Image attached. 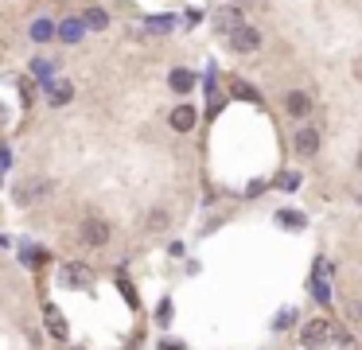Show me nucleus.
<instances>
[{
	"label": "nucleus",
	"instance_id": "nucleus-7",
	"mask_svg": "<svg viewBox=\"0 0 362 350\" xmlns=\"http://www.w3.org/2000/svg\"><path fill=\"white\" fill-rule=\"evenodd\" d=\"M285 113L296 117V121H300V117H308V113H312V98H308L304 90H292L285 98Z\"/></svg>",
	"mask_w": 362,
	"mask_h": 350
},
{
	"label": "nucleus",
	"instance_id": "nucleus-15",
	"mask_svg": "<svg viewBox=\"0 0 362 350\" xmlns=\"http://www.w3.org/2000/svg\"><path fill=\"white\" fill-rule=\"evenodd\" d=\"M144 226H148L152 233H156V230H164V226H168V214H164V210H152V214L144 218Z\"/></svg>",
	"mask_w": 362,
	"mask_h": 350
},
{
	"label": "nucleus",
	"instance_id": "nucleus-5",
	"mask_svg": "<svg viewBox=\"0 0 362 350\" xmlns=\"http://www.w3.org/2000/svg\"><path fill=\"white\" fill-rule=\"evenodd\" d=\"M245 20H242V8H234V4H226V8H219V16H214V32H222V35H230L234 27H242Z\"/></svg>",
	"mask_w": 362,
	"mask_h": 350
},
{
	"label": "nucleus",
	"instance_id": "nucleus-2",
	"mask_svg": "<svg viewBox=\"0 0 362 350\" xmlns=\"http://www.w3.org/2000/svg\"><path fill=\"white\" fill-rule=\"evenodd\" d=\"M47 195H51V179H43V175L16 183V202H20V207H35V202L47 199Z\"/></svg>",
	"mask_w": 362,
	"mask_h": 350
},
{
	"label": "nucleus",
	"instance_id": "nucleus-4",
	"mask_svg": "<svg viewBox=\"0 0 362 350\" xmlns=\"http://www.w3.org/2000/svg\"><path fill=\"white\" fill-rule=\"evenodd\" d=\"M292 148H296V156H300V160H312L316 152H320V129H312V125L296 129V136H292Z\"/></svg>",
	"mask_w": 362,
	"mask_h": 350
},
{
	"label": "nucleus",
	"instance_id": "nucleus-8",
	"mask_svg": "<svg viewBox=\"0 0 362 350\" xmlns=\"http://www.w3.org/2000/svg\"><path fill=\"white\" fill-rule=\"evenodd\" d=\"M172 129H176V133H191L195 129V105H176L172 109Z\"/></svg>",
	"mask_w": 362,
	"mask_h": 350
},
{
	"label": "nucleus",
	"instance_id": "nucleus-17",
	"mask_svg": "<svg viewBox=\"0 0 362 350\" xmlns=\"http://www.w3.org/2000/svg\"><path fill=\"white\" fill-rule=\"evenodd\" d=\"M277 222H280V226H304V214H296V210H280Z\"/></svg>",
	"mask_w": 362,
	"mask_h": 350
},
{
	"label": "nucleus",
	"instance_id": "nucleus-20",
	"mask_svg": "<svg viewBox=\"0 0 362 350\" xmlns=\"http://www.w3.org/2000/svg\"><path fill=\"white\" fill-rule=\"evenodd\" d=\"M51 32H55V27H51V24H35V39H47Z\"/></svg>",
	"mask_w": 362,
	"mask_h": 350
},
{
	"label": "nucleus",
	"instance_id": "nucleus-1",
	"mask_svg": "<svg viewBox=\"0 0 362 350\" xmlns=\"http://www.w3.org/2000/svg\"><path fill=\"white\" fill-rule=\"evenodd\" d=\"M78 238H82L86 245H93V249H101V245H110L113 230H110V222H105V218H82Z\"/></svg>",
	"mask_w": 362,
	"mask_h": 350
},
{
	"label": "nucleus",
	"instance_id": "nucleus-16",
	"mask_svg": "<svg viewBox=\"0 0 362 350\" xmlns=\"http://www.w3.org/2000/svg\"><path fill=\"white\" fill-rule=\"evenodd\" d=\"M312 288H316V300H320V304H331V284L323 280V276H316Z\"/></svg>",
	"mask_w": 362,
	"mask_h": 350
},
{
	"label": "nucleus",
	"instance_id": "nucleus-19",
	"mask_svg": "<svg viewBox=\"0 0 362 350\" xmlns=\"http://www.w3.org/2000/svg\"><path fill=\"white\" fill-rule=\"evenodd\" d=\"M168 27H172V20H152L148 32H168Z\"/></svg>",
	"mask_w": 362,
	"mask_h": 350
},
{
	"label": "nucleus",
	"instance_id": "nucleus-21",
	"mask_svg": "<svg viewBox=\"0 0 362 350\" xmlns=\"http://www.w3.org/2000/svg\"><path fill=\"white\" fill-rule=\"evenodd\" d=\"M160 350H187V346H183V342H172V339H164V342H160Z\"/></svg>",
	"mask_w": 362,
	"mask_h": 350
},
{
	"label": "nucleus",
	"instance_id": "nucleus-18",
	"mask_svg": "<svg viewBox=\"0 0 362 350\" xmlns=\"http://www.w3.org/2000/svg\"><path fill=\"white\" fill-rule=\"evenodd\" d=\"M234 93H238V98H250V101H261L257 93L250 90V86H242V82H234Z\"/></svg>",
	"mask_w": 362,
	"mask_h": 350
},
{
	"label": "nucleus",
	"instance_id": "nucleus-3",
	"mask_svg": "<svg viewBox=\"0 0 362 350\" xmlns=\"http://www.w3.org/2000/svg\"><path fill=\"white\" fill-rule=\"evenodd\" d=\"M226 39H230V51H238V55H250V51L261 47V32H257V27H250V24L234 27Z\"/></svg>",
	"mask_w": 362,
	"mask_h": 350
},
{
	"label": "nucleus",
	"instance_id": "nucleus-14",
	"mask_svg": "<svg viewBox=\"0 0 362 350\" xmlns=\"http://www.w3.org/2000/svg\"><path fill=\"white\" fill-rule=\"evenodd\" d=\"M63 280L67 284H90V273H86V268H63Z\"/></svg>",
	"mask_w": 362,
	"mask_h": 350
},
{
	"label": "nucleus",
	"instance_id": "nucleus-9",
	"mask_svg": "<svg viewBox=\"0 0 362 350\" xmlns=\"http://www.w3.org/2000/svg\"><path fill=\"white\" fill-rule=\"evenodd\" d=\"M70 98H75V86H70V82H55V86H47V101H51V105H67Z\"/></svg>",
	"mask_w": 362,
	"mask_h": 350
},
{
	"label": "nucleus",
	"instance_id": "nucleus-12",
	"mask_svg": "<svg viewBox=\"0 0 362 350\" xmlns=\"http://www.w3.org/2000/svg\"><path fill=\"white\" fill-rule=\"evenodd\" d=\"M47 331L55 335V339H67V323H63V316L55 308H47Z\"/></svg>",
	"mask_w": 362,
	"mask_h": 350
},
{
	"label": "nucleus",
	"instance_id": "nucleus-10",
	"mask_svg": "<svg viewBox=\"0 0 362 350\" xmlns=\"http://www.w3.org/2000/svg\"><path fill=\"white\" fill-rule=\"evenodd\" d=\"M82 27H93V32H105V27H110V16H105L101 8H86V12H82Z\"/></svg>",
	"mask_w": 362,
	"mask_h": 350
},
{
	"label": "nucleus",
	"instance_id": "nucleus-13",
	"mask_svg": "<svg viewBox=\"0 0 362 350\" xmlns=\"http://www.w3.org/2000/svg\"><path fill=\"white\" fill-rule=\"evenodd\" d=\"M63 39H67V43H78V39H82V20H67V24H63Z\"/></svg>",
	"mask_w": 362,
	"mask_h": 350
},
{
	"label": "nucleus",
	"instance_id": "nucleus-6",
	"mask_svg": "<svg viewBox=\"0 0 362 350\" xmlns=\"http://www.w3.org/2000/svg\"><path fill=\"white\" fill-rule=\"evenodd\" d=\"M328 335H331V323H328V319H312V323L300 331V342H304V346H320Z\"/></svg>",
	"mask_w": 362,
	"mask_h": 350
},
{
	"label": "nucleus",
	"instance_id": "nucleus-11",
	"mask_svg": "<svg viewBox=\"0 0 362 350\" xmlns=\"http://www.w3.org/2000/svg\"><path fill=\"white\" fill-rule=\"evenodd\" d=\"M168 86H172V90H176V93H187V90H191V86H195V74H191V70H183V67H179V70H172Z\"/></svg>",
	"mask_w": 362,
	"mask_h": 350
}]
</instances>
